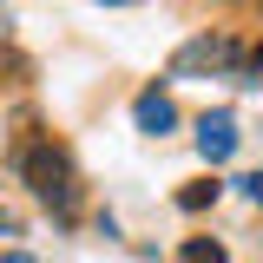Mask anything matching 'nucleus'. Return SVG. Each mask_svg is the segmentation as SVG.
Returning <instances> with one entry per match:
<instances>
[{
	"label": "nucleus",
	"instance_id": "1",
	"mask_svg": "<svg viewBox=\"0 0 263 263\" xmlns=\"http://www.w3.org/2000/svg\"><path fill=\"white\" fill-rule=\"evenodd\" d=\"M20 164H27L33 191L46 197L53 211H72V164H66V152H60V145H33Z\"/></svg>",
	"mask_w": 263,
	"mask_h": 263
},
{
	"label": "nucleus",
	"instance_id": "2",
	"mask_svg": "<svg viewBox=\"0 0 263 263\" xmlns=\"http://www.w3.org/2000/svg\"><path fill=\"white\" fill-rule=\"evenodd\" d=\"M197 152L211 164H224L230 152H237V119H230V112H204V119H197Z\"/></svg>",
	"mask_w": 263,
	"mask_h": 263
},
{
	"label": "nucleus",
	"instance_id": "3",
	"mask_svg": "<svg viewBox=\"0 0 263 263\" xmlns=\"http://www.w3.org/2000/svg\"><path fill=\"white\" fill-rule=\"evenodd\" d=\"M230 60H237V46H230V40H211V33H204V40H191V46H184V53L171 60V72L184 79V72H211V66H230Z\"/></svg>",
	"mask_w": 263,
	"mask_h": 263
},
{
	"label": "nucleus",
	"instance_id": "4",
	"mask_svg": "<svg viewBox=\"0 0 263 263\" xmlns=\"http://www.w3.org/2000/svg\"><path fill=\"white\" fill-rule=\"evenodd\" d=\"M132 119H138V132H152V138H164V132L178 125V105L164 92H138V105H132Z\"/></svg>",
	"mask_w": 263,
	"mask_h": 263
},
{
	"label": "nucleus",
	"instance_id": "5",
	"mask_svg": "<svg viewBox=\"0 0 263 263\" xmlns=\"http://www.w3.org/2000/svg\"><path fill=\"white\" fill-rule=\"evenodd\" d=\"M184 263H230V257H224V243H211V237H191V243H184Z\"/></svg>",
	"mask_w": 263,
	"mask_h": 263
},
{
	"label": "nucleus",
	"instance_id": "6",
	"mask_svg": "<svg viewBox=\"0 0 263 263\" xmlns=\"http://www.w3.org/2000/svg\"><path fill=\"white\" fill-rule=\"evenodd\" d=\"M211 197H217V184H184V191H178V211H204Z\"/></svg>",
	"mask_w": 263,
	"mask_h": 263
},
{
	"label": "nucleus",
	"instance_id": "7",
	"mask_svg": "<svg viewBox=\"0 0 263 263\" xmlns=\"http://www.w3.org/2000/svg\"><path fill=\"white\" fill-rule=\"evenodd\" d=\"M243 191H250V197L263 204V171H250V178H243Z\"/></svg>",
	"mask_w": 263,
	"mask_h": 263
},
{
	"label": "nucleus",
	"instance_id": "8",
	"mask_svg": "<svg viewBox=\"0 0 263 263\" xmlns=\"http://www.w3.org/2000/svg\"><path fill=\"white\" fill-rule=\"evenodd\" d=\"M0 263H33V257H27V250H7V257H0Z\"/></svg>",
	"mask_w": 263,
	"mask_h": 263
},
{
	"label": "nucleus",
	"instance_id": "9",
	"mask_svg": "<svg viewBox=\"0 0 263 263\" xmlns=\"http://www.w3.org/2000/svg\"><path fill=\"white\" fill-rule=\"evenodd\" d=\"M99 7H125V0H99Z\"/></svg>",
	"mask_w": 263,
	"mask_h": 263
}]
</instances>
